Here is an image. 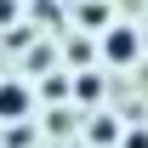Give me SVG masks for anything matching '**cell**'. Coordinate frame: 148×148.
Masks as SVG:
<instances>
[{
	"label": "cell",
	"instance_id": "277c9868",
	"mask_svg": "<svg viewBox=\"0 0 148 148\" xmlns=\"http://www.w3.org/2000/svg\"><path fill=\"white\" fill-rule=\"evenodd\" d=\"M74 97L80 103H97L103 97V74H74Z\"/></svg>",
	"mask_w": 148,
	"mask_h": 148
},
{
	"label": "cell",
	"instance_id": "3957f363",
	"mask_svg": "<svg viewBox=\"0 0 148 148\" xmlns=\"http://www.w3.org/2000/svg\"><path fill=\"white\" fill-rule=\"evenodd\" d=\"M74 23H86V29H103V23H108V6H103V0H80Z\"/></svg>",
	"mask_w": 148,
	"mask_h": 148
},
{
	"label": "cell",
	"instance_id": "6da1fadb",
	"mask_svg": "<svg viewBox=\"0 0 148 148\" xmlns=\"http://www.w3.org/2000/svg\"><path fill=\"white\" fill-rule=\"evenodd\" d=\"M103 57L120 63V69L137 63V57H143V34H137L131 23H108V29H103Z\"/></svg>",
	"mask_w": 148,
	"mask_h": 148
},
{
	"label": "cell",
	"instance_id": "5b68a950",
	"mask_svg": "<svg viewBox=\"0 0 148 148\" xmlns=\"http://www.w3.org/2000/svg\"><path fill=\"white\" fill-rule=\"evenodd\" d=\"M6 148H34V125L12 120V131H6Z\"/></svg>",
	"mask_w": 148,
	"mask_h": 148
},
{
	"label": "cell",
	"instance_id": "ba28073f",
	"mask_svg": "<svg viewBox=\"0 0 148 148\" xmlns=\"http://www.w3.org/2000/svg\"><path fill=\"white\" fill-rule=\"evenodd\" d=\"M125 148H148V131H131V137H125Z\"/></svg>",
	"mask_w": 148,
	"mask_h": 148
},
{
	"label": "cell",
	"instance_id": "8992f818",
	"mask_svg": "<svg viewBox=\"0 0 148 148\" xmlns=\"http://www.w3.org/2000/svg\"><path fill=\"white\" fill-rule=\"evenodd\" d=\"M0 29H17V0H0Z\"/></svg>",
	"mask_w": 148,
	"mask_h": 148
},
{
	"label": "cell",
	"instance_id": "52a82bcc",
	"mask_svg": "<svg viewBox=\"0 0 148 148\" xmlns=\"http://www.w3.org/2000/svg\"><path fill=\"white\" fill-rule=\"evenodd\" d=\"M69 63H91V46L86 40H69Z\"/></svg>",
	"mask_w": 148,
	"mask_h": 148
},
{
	"label": "cell",
	"instance_id": "7a4b0ae2",
	"mask_svg": "<svg viewBox=\"0 0 148 148\" xmlns=\"http://www.w3.org/2000/svg\"><path fill=\"white\" fill-rule=\"evenodd\" d=\"M34 114V91H29V80H0V125H12V120H29Z\"/></svg>",
	"mask_w": 148,
	"mask_h": 148
}]
</instances>
